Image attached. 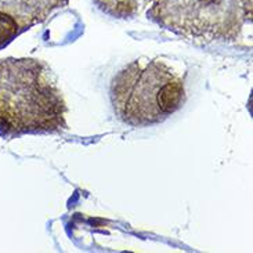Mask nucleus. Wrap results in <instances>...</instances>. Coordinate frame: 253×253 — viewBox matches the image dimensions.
<instances>
[{
    "instance_id": "20e7f679",
    "label": "nucleus",
    "mask_w": 253,
    "mask_h": 253,
    "mask_svg": "<svg viewBox=\"0 0 253 253\" xmlns=\"http://www.w3.org/2000/svg\"><path fill=\"white\" fill-rule=\"evenodd\" d=\"M69 0H0V50L17 36L47 20Z\"/></svg>"
},
{
    "instance_id": "f03ea898",
    "label": "nucleus",
    "mask_w": 253,
    "mask_h": 253,
    "mask_svg": "<svg viewBox=\"0 0 253 253\" xmlns=\"http://www.w3.org/2000/svg\"><path fill=\"white\" fill-rule=\"evenodd\" d=\"M185 101L184 81L159 60L130 62L111 83L115 115L133 127L162 124Z\"/></svg>"
},
{
    "instance_id": "39448f33",
    "label": "nucleus",
    "mask_w": 253,
    "mask_h": 253,
    "mask_svg": "<svg viewBox=\"0 0 253 253\" xmlns=\"http://www.w3.org/2000/svg\"><path fill=\"white\" fill-rule=\"evenodd\" d=\"M96 6L115 18H130L140 11V0H93Z\"/></svg>"
},
{
    "instance_id": "7ed1b4c3",
    "label": "nucleus",
    "mask_w": 253,
    "mask_h": 253,
    "mask_svg": "<svg viewBox=\"0 0 253 253\" xmlns=\"http://www.w3.org/2000/svg\"><path fill=\"white\" fill-rule=\"evenodd\" d=\"M148 17L191 41L237 39L252 17V0H147Z\"/></svg>"
},
{
    "instance_id": "f257e3e1",
    "label": "nucleus",
    "mask_w": 253,
    "mask_h": 253,
    "mask_svg": "<svg viewBox=\"0 0 253 253\" xmlns=\"http://www.w3.org/2000/svg\"><path fill=\"white\" fill-rule=\"evenodd\" d=\"M67 103L47 64L35 58L0 60V136L54 133L67 127Z\"/></svg>"
}]
</instances>
